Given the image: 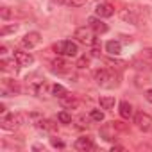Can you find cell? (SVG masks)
<instances>
[{
  "mask_svg": "<svg viewBox=\"0 0 152 152\" xmlns=\"http://www.w3.org/2000/svg\"><path fill=\"white\" fill-rule=\"evenodd\" d=\"M39 41H41V34L36 32V31L27 32V34L22 38V45H23L25 48H34L36 45H39Z\"/></svg>",
  "mask_w": 152,
  "mask_h": 152,
  "instance_id": "obj_5",
  "label": "cell"
},
{
  "mask_svg": "<svg viewBox=\"0 0 152 152\" xmlns=\"http://www.w3.org/2000/svg\"><path fill=\"white\" fill-rule=\"evenodd\" d=\"M52 66H54V70H56V72H66L70 64H68L66 61H63L61 57H57V59H54V61H52Z\"/></svg>",
  "mask_w": 152,
  "mask_h": 152,
  "instance_id": "obj_17",
  "label": "cell"
},
{
  "mask_svg": "<svg viewBox=\"0 0 152 152\" xmlns=\"http://www.w3.org/2000/svg\"><path fill=\"white\" fill-rule=\"evenodd\" d=\"M134 124H136V127H138L140 131L148 132V131L152 129V116H150L148 113L140 111V113H136V116H134Z\"/></svg>",
  "mask_w": 152,
  "mask_h": 152,
  "instance_id": "obj_4",
  "label": "cell"
},
{
  "mask_svg": "<svg viewBox=\"0 0 152 152\" xmlns=\"http://www.w3.org/2000/svg\"><path fill=\"white\" fill-rule=\"evenodd\" d=\"M0 16H2V20H9V18H11L9 7H2V9H0Z\"/></svg>",
  "mask_w": 152,
  "mask_h": 152,
  "instance_id": "obj_26",
  "label": "cell"
},
{
  "mask_svg": "<svg viewBox=\"0 0 152 152\" xmlns=\"http://www.w3.org/2000/svg\"><path fill=\"white\" fill-rule=\"evenodd\" d=\"M54 50H56L57 54H61V56H68V57H75V56H77V52H79L77 43L68 41V39L56 43V45H54Z\"/></svg>",
  "mask_w": 152,
  "mask_h": 152,
  "instance_id": "obj_1",
  "label": "cell"
},
{
  "mask_svg": "<svg viewBox=\"0 0 152 152\" xmlns=\"http://www.w3.org/2000/svg\"><path fill=\"white\" fill-rule=\"evenodd\" d=\"M22 124H23V116H22L20 113H9V115H6V116L2 118V127H4L6 131H15V129H18Z\"/></svg>",
  "mask_w": 152,
  "mask_h": 152,
  "instance_id": "obj_3",
  "label": "cell"
},
{
  "mask_svg": "<svg viewBox=\"0 0 152 152\" xmlns=\"http://www.w3.org/2000/svg\"><path fill=\"white\" fill-rule=\"evenodd\" d=\"M88 23H90V27L93 29L95 34H104V32H107V25H106L100 18H88Z\"/></svg>",
  "mask_w": 152,
  "mask_h": 152,
  "instance_id": "obj_11",
  "label": "cell"
},
{
  "mask_svg": "<svg viewBox=\"0 0 152 152\" xmlns=\"http://www.w3.org/2000/svg\"><path fill=\"white\" fill-rule=\"evenodd\" d=\"M145 99H147V102L152 104V90H147V91H145Z\"/></svg>",
  "mask_w": 152,
  "mask_h": 152,
  "instance_id": "obj_30",
  "label": "cell"
},
{
  "mask_svg": "<svg viewBox=\"0 0 152 152\" xmlns=\"http://www.w3.org/2000/svg\"><path fill=\"white\" fill-rule=\"evenodd\" d=\"M73 38L79 43H83V45H93L95 43V32H93L91 27H79L77 31H75Z\"/></svg>",
  "mask_w": 152,
  "mask_h": 152,
  "instance_id": "obj_2",
  "label": "cell"
},
{
  "mask_svg": "<svg viewBox=\"0 0 152 152\" xmlns=\"http://www.w3.org/2000/svg\"><path fill=\"white\" fill-rule=\"evenodd\" d=\"M141 57H143L145 61H150V63H152V48H145V50L141 52Z\"/></svg>",
  "mask_w": 152,
  "mask_h": 152,
  "instance_id": "obj_25",
  "label": "cell"
},
{
  "mask_svg": "<svg viewBox=\"0 0 152 152\" xmlns=\"http://www.w3.org/2000/svg\"><path fill=\"white\" fill-rule=\"evenodd\" d=\"M120 18L127 23H132V25H138L140 23V13L136 9H122L120 11Z\"/></svg>",
  "mask_w": 152,
  "mask_h": 152,
  "instance_id": "obj_6",
  "label": "cell"
},
{
  "mask_svg": "<svg viewBox=\"0 0 152 152\" xmlns=\"http://www.w3.org/2000/svg\"><path fill=\"white\" fill-rule=\"evenodd\" d=\"M66 4L70 7H83L86 4V0H66Z\"/></svg>",
  "mask_w": 152,
  "mask_h": 152,
  "instance_id": "obj_22",
  "label": "cell"
},
{
  "mask_svg": "<svg viewBox=\"0 0 152 152\" xmlns=\"http://www.w3.org/2000/svg\"><path fill=\"white\" fill-rule=\"evenodd\" d=\"M95 13H97L99 18H109V16L115 15V7H113L111 4L104 2V4H99V6L95 7Z\"/></svg>",
  "mask_w": 152,
  "mask_h": 152,
  "instance_id": "obj_10",
  "label": "cell"
},
{
  "mask_svg": "<svg viewBox=\"0 0 152 152\" xmlns=\"http://www.w3.org/2000/svg\"><path fill=\"white\" fill-rule=\"evenodd\" d=\"M106 50H107L111 56H118V54L122 52V43H120V41L111 39V41H107V43H106Z\"/></svg>",
  "mask_w": 152,
  "mask_h": 152,
  "instance_id": "obj_13",
  "label": "cell"
},
{
  "mask_svg": "<svg viewBox=\"0 0 152 152\" xmlns=\"http://www.w3.org/2000/svg\"><path fill=\"white\" fill-rule=\"evenodd\" d=\"M16 31V25H9V27H2V31H0V34L6 36L7 32H15Z\"/></svg>",
  "mask_w": 152,
  "mask_h": 152,
  "instance_id": "obj_27",
  "label": "cell"
},
{
  "mask_svg": "<svg viewBox=\"0 0 152 152\" xmlns=\"http://www.w3.org/2000/svg\"><path fill=\"white\" fill-rule=\"evenodd\" d=\"M118 107H120L118 111H120V116H122V118H131V115H132V106H131L129 102L124 100V102H120Z\"/></svg>",
  "mask_w": 152,
  "mask_h": 152,
  "instance_id": "obj_15",
  "label": "cell"
},
{
  "mask_svg": "<svg viewBox=\"0 0 152 152\" xmlns=\"http://www.w3.org/2000/svg\"><path fill=\"white\" fill-rule=\"evenodd\" d=\"M107 64H111L113 68H115V66H116V68H122V66H125V63H124V61H113V59H109V61H107Z\"/></svg>",
  "mask_w": 152,
  "mask_h": 152,
  "instance_id": "obj_29",
  "label": "cell"
},
{
  "mask_svg": "<svg viewBox=\"0 0 152 152\" xmlns=\"http://www.w3.org/2000/svg\"><path fill=\"white\" fill-rule=\"evenodd\" d=\"M88 64H90V59H88L86 56H83V57L77 59V68H86Z\"/></svg>",
  "mask_w": 152,
  "mask_h": 152,
  "instance_id": "obj_23",
  "label": "cell"
},
{
  "mask_svg": "<svg viewBox=\"0 0 152 152\" xmlns=\"http://www.w3.org/2000/svg\"><path fill=\"white\" fill-rule=\"evenodd\" d=\"M73 147H75V150L86 152V150H93L95 148V143H93V140L90 136H83V138H77V141L73 143Z\"/></svg>",
  "mask_w": 152,
  "mask_h": 152,
  "instance_id": "obj_8",
  "label": "cell"
},
{
  "mask_svg": "<svg viewBox=\"0 0 152 152\" xmlns=\"http://www.w3.org/2000/svg\"><path fill=\"white\" fill-rule=\"evenodd\" d=\"M90 120H91V116H90V118H86V116H81V118L77 120V122H79L77 125H79L81 129H84V127H90Z\"/></svg>",
  "mask_w": 152,
  "mask_h": 152,
  "instance_id": "obj_24",
  "label": "cell"
},
{
  "mask_svg": "<svg viewBox=\"0 0 152 152\" xmlns=\"http://www.w3.org/2000/svg\"><path fill=\"white\" fill-rule=\"evenodd\" d=\"M16 64H18V61L13 57V59H2L0 61V66H2V70L4 72H16Z\"/></svg>",
  "mask_w": 152,
  "mask_h": 152,
  "instance_id": "obj_14",
  "label": "cell"
},
{
  "mask_svg": "<svg viewBox=\"0 0 152 152\" xmlns=\"http://www.w3.org/2000/svg\"><path fill=\"white\" fill-rule=\"evenodd\" d=\"M90 116H91V120H95V122H102V120H104V113L99 111V109H91Z\"/></svg>",
  "mask_w": 152,
  "mask_h": 152,
  "instance_id": "obj_21",
  "label": "cell"
},
{
  "mask_svg": "<svg viewBox=\"0 0 152 152\" xmlns=\"http://www.w3.org/2000/svg\"><path fill=\"white\" fill-rule=\"evenodd\" d=\"M56 4H66V0H54Z\"/></svg>",
  "mask_w": 152,
  "mask_h": 152,
  "instance_id": "obj_31",
  "label": "cell"
},
{
  "mask_svg": "<svg viewBox=\"0 0 152 152\" xmlns=\"http://www.w3.org/2000/svg\"><path fill=\"white\" fill-rule=\"evenodd\" d=\"M36 127L41 129V131H50V132H54V131L57 129V125H56L54 122H50V120H39V122L36 124Z\"/></svg>",
  "mask_w": 152,
  "mask_h": 152,
  "instance_id": "obj_16",
  "label": "cell"
},
{
  "mask_svg": "<svg viewBox=\"0 0 152 152\" xmlns=\"http://www.w3.org/2000/svg\"><path fill=\"white\" fill-rule=\"evenodd\" d=\"M50 143H52V147H56V148H64V143H63L61 140L52 138V140H50Z\"/></svg>",
  "mask_w": 152,
  "mask_h": 152,
  "instance_id": "obj_28",
  "label": "cell"
},
{
  "mask_svg": "<svg viewBox=\"0 0 152 152\" xmlns=\"http://www.w3.org/2000/svg\"><path fill=\"white\" fill-rule=\"evenodd\" d=\"M99 104L102 109H111V107H115V97H100Z\"/></svg>",
  "mask_w": 152,
  "mask_h": 152,
  "instance_id": "obj_18",
  "label": "cell"
},
{
  "mask_svg": "<svg viewBox=\"0 0 152 152\" xmlns=\"http://www.w3.org/2000/svg\"><path fill=\"white\" fill-rule=\"evenodd\" d=\"M52 95L57 97V99H63V97L68 95V91H66L64 86H61V84H54V86H52Z\"/></svg>",
  "mask_w": 152,
  "mask_h": 152,
  "instance_id": "obj_19",
  "label": "cell"
},
{
  "mask_svg": "<svg viewBox=\"0 0 152 152\" xmlns=\"http://www.w3.org/2000/svg\"><path fill=\"white\" fill-rule=\"evenodd\" d=\"M13 57L18 61V64H20V66H29V64H32V63H34L32 54L23 52V50H15V52H13Z\"/></svg>",
  "mask_w": 152,
  "mask_h": 152,
  "instance_id": "obj_7",
  "label": "cell"
},
{
  "mask_svg": "<svg viewBox=\"0 0 152 152\" xmlns=\"http://www.w3.org/2000/svg\"><path fill=\"white\" fill-rule=\"evenodd\" d=\"M61 104H63V107H73V109H75V107L81 106V100L75 97V95H70V93H68L66 97L61 99Z\"/></svg>",
  "mask_w": 152,
  "mask_h": 152,
  "instance_id": "obj_12",
  "label": "cell"
},
{
  "mask_svg": "<svg viewBox=\"0 0 152 152\" xmlns=\"http://www.w3.org/2000/svg\"><path fill=\"white\" fill-rule=\"evenodd\" d=\"M57 120H59L61 124H72V115H68L66 111H61V113L57 115Z\"/></svg>",
  "mask_w": 152,
  "mask_h": 152,
  "instance_id": "obj_20",
  "label": "cell"
},
{
  "mask_svg": "<svg viewBox=\"0 0 152 152\" xmlns=\"http://www.w3.org/2000/svg\"><path fill=\"white\" fill-rule=\"evenodd\" d=\"M111 77H113V73H111L107 68H100V70L95 72V81H97V84H100V86H109L107 81H111Z\"/></svg>",
  "mask_w": 152,
  "mask_h": 152,
  "instance_id": "obj_9",
  "label": "cell"
}]
</instances>
